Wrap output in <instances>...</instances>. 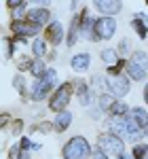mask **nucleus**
Segmentation results:
<instances>
[{
    "label": "nucleus",
    "mask_w": 148,
    "mask_h": 159,
    "mask_svg": "<svg viewBox=\"0 0 148 159\" xmlns=\"http://www.w3.org/2000/svg\"><path fill=\"white\" fill-rule=\"evenodd\" d=\"M13 87L17 89V93H19V96H21L24 100L30 96V91H28V81H25V76H24L21 72L15 74V79H13Z\"/></svg>",
    "instance_id": "b1692460"
},
{
    "label": "nucleus",
    "mask_w": 148,
    "mask_h": 159,
    "mask_svg": "<svg viewBox=\"0 0 148 159\" xmlns=\"http://www.w3.org/2000/svg\"><path fill=\"white\" fill-rule=\"evenodd\" d=\"M116 19L114 17H102L99 15L98 19H95V28H93V43H99V40H112L114 34H116Z\"/></svg>",
    "instance_id": "39448f33"
},
{
    "label": "nucleus",
    "mask_w": 148,
    "mask_h": 159,
    "mask_svg": "<svg viewBox=\"0 0 148 159\" xmlns=\"http://www.w3.org/2000/svg\"><path fill=\"white\" fill-rule=\"evenodd\" d=\"M81 36L83 34H81V28H78V15H74L70 25H68V30H66V47H74Z\"/></svg>",
    "instance_id": "dca6fc26"
},
{
    "label": "nucleus",
    "mask_w": 148,
    "mask_h": 159,
    "mask_svg": "<svg viewBox=\"0 0 148 159\" xmlns=\"http://www.w3.org/2000/svg\"><path fill=\"white\" fill-rule=\"evenodd\" d=\"M131 28H133V32L137 34L140 40H146L148 38V15L146 13H136L133 17H131Z\"/></svg>",
    "instance_id": "f8f14e48"
},
{
    "label": "nucleus",
    "mask_w": 148,
    "mask_h": 159,
    "mask_svg": "<svg viewBox=\"0 0 148 159\" xmlns=\"http://www.w3.org/2000/svg\"><path fill=\"white\" fill-rule=\"evenodd\" d=\"M114 159H133V157H131V153H123V155H116Z\"/></svg>",
    "instance_id": "a19ab883"
},
{
    "label": "nucleus",
    "mask_w": 148,
    "mask_h": 159,
    "mask_svg": "<svg viewBox=\"0 0 148 159\" xmlns=\"http://www.w3.org/2000/svg\"><path fill=\"white\" fill-rule=\"evenodd\" d=\"M25 19L32 21V24H36V25H42V28H47V25L53 21V19H51V11L47 7H30Z\"/></svg>",
    "instance_id": "9b49d317"
},
{
    "label": "nucleus",
    "mask_w": 148,
    "mask_h": 159,
    "mask_svg": "<svg viewBox=\"0 0 148 159\" xmlns=\"http://www.w3.org/2000/svg\"><path fill=\"white\" fill-rule=\"evenodd\" d=\"M32 132L49 134V132H55V127H53V121H42V123H38V125H32Z\"/></svg>",
    "instance_id": "c756f323"
},
{
    "label": "nucleus",
    "mask_w": 148,
    "mask_h": 159,
    "mask_svg": "<svg viewBox=\"0 0 148 159\" xmlns=\"http://www.w3.org/2000/svg\"><path fill=\"white\" fill-rule=\"evenodd\" d=\"M129 110H131V108L127 106L125 100H114V104L110 106V110H108L106 115H108V117H125Z\"/></svg>",
    "instance_id": "4be33fe9"
},
{
    "label": "nucleus",
    "mask_w": 148,
    "mask_h": 159,
    "mask_svg": "<svg viewBox=\"0 0 148 159\" xmlns=\"http://www.w3.org/2000/svg\"><path fill=\"white\" fill-rule=\"evenodd\" d=\"M91 159H112L110 155H108V153H106V151H102V148H93V155H91Z\"/></svg>",
    "instance_id": "f704fd0d"
},
{
    "label": "nucleus",
    "mask_w": 148,
    "mask_h": 159,
    "mask_svg": "<svg viewBox=\"0 0 148 159\" xmlns=\"http://www.w3.org/2000/svg\"><path fill=\"white\" fill-rule=\"evenodd\" d=\"M106 85H108V93H112L116 100H123L131 91V79L127 74H116V76L106 74Z\"/></svg>",
    "instance_id": "423d86ee"
},
{
    "label": "nucleus",
    "mask_w": 148,
    "mask_h": 159,
    "mask_svg": "<svg viewBox=\"0 0 148 159\" xmlns=\"http://www.w3.org/2000/svg\"><path fill=\"white\" fill-rule=\"evenodd\" d=\"M127 51H129V40L123 38V40H121V45H119V53L123 55V53H127Z\"/></svg>",
    "instance_id": "e433bc0d"
},
{
    "label": "nucleus",
    "mask_w": 148,
    "mask_h": 159,
    "mask_svg": "<svg viewBox=\"0 0 148 159\" xmlns=\"http://www.w3.org/2000/svg\"><path fill=\"white\" fill-rule=\"evenodd\" d=\"M32 2H36L34 7H47V9H49V2H51V0H32Z\"/></svg>",
    "instance_id": "58836bf2"
},
{
    "label": "nucleus",
    "mask_w": 148,
    "mask_h": 159,
    "mask_svg": "<svg viewBox=\"0 0 148 159\" xmlns=\"http://www.w3.org/2000/svg\"><path fill=\"white\" fill-rule=\"evenodd\" d=\"M87 115H89V117H91L93 121H99V119H102V115H104V110L99 108V104L95 102L93 106H89V110H87Z\"/></svg>",
    "instance_id": "7c9ffc66"
},
{
    "label": "nucleus",
    "mask_w": 148,
    "mask_h": 159,
    "mask_svg": "<svg viewBox=\"0 0 148 159\" xmlns=\"http://www.w3.org/2000/svg\"><path fill=\"white\" fill-rule=\"evenodd\" d=\"M11 32H13V36H19V38H36L40 32H45V28L32 24L28 19H13Z\"/></svg>",
    "instance_id": "0eeeda50"
},
{
    "label": "nucleus",
    "mask_w": 148,
    "mask_h": 159,
    "mask_svg": "<svg viewBox=\"0 0 148 159\" xmlns=\"http://www.w3.org/2000/svg\"><path fill=\"white\" fill-rule=\"evenodd\" d=\"M98 147L102 151H106L114 159L116 155H123L125 153V140L121 136L112 134V132H99L98 134Z\"/></svg>",
    "instance_id": "20e7f679"
},
{
    "label": "nucleus",
    "mask_w": 148,
    "mask_h": 159,
    "mask_svg": "<svg viewBox=\"0 0 148 159\" xmlns=\"http://www.w3.org/2000/svg\"><path fill=\"white\" fill-rule=\"evenodd\" d=\"M9 159H30V153L24 151L19 144H13V147L9 148Z\"/></svg>",
    "instance_id": "bb28decb"
},
{
    "label": "nucleus",
    "mask_w": 148,
    "mask_h": 159,
    "mask_svg": "<svg viewBox=\"0 0 148 159\" xmlns=\"http://www.w3.org/2000/svg\"><path fill=\"white\" fill-rule=\"evenodd\" d=\"M89 85L95 91V96H102V93H108V85H106V74H93L89 79Z\"/></svg>",
    "instance_id": "6ab92c4d"
},
{
    "label": "nucleus",
    "mask_w": 148,
    "mask_h": 159,
    "mask_svg": "<svg viewBox=\"0 0 148 159\" xmlns=\"http://www.w3.org/2000/svg\"><path fill=\"white\" fill-rule=\"evenodd\" d=\"M32 57H36V60H42L45 55H47V47H49V43L45 40V38H40V36H36V38H32Z\"/></svg>",
    "instance_id": "aec40b11"
},
{
    "label": "nucleus",
    "mask_w": 148,
    "mask_h": 159,
    "mask_svg": "<svg viewBox=\"0 0 148 159\" xmlns=\"http://www.w3.org/2000/svg\"><path fill=\"white\" fill-rule=\"evenodd\" d=\"M144 134H146V138H148V127H146V129H144Z\"/></svg>",
    "instance_id": "37998d69"
},
{
    "label": "nucleus",
    "mask_w": 148,
    "mask_h": 159,
    "mask_svg": "<svg viewBox=\"0 0 148 159\" xmlns=\"http://www.w3.org/2000/svg\"><path fill=\"white\" fill-rule=\"evenodd\" d=\"M99 60L106 64V68H110V66H114L116 61L121 60V53H119V49H114V47H106V49L99 51Z\"/></svg>",
    "instance_id": "a211bd4d"
},
{
    "label": "nucleus",
    "mask_w": 148,
    "mask_h": 159,
    "mask_svg": "<svg viewBox=\"0 0 148 159\" xmlns=\"http://www.w3.org/2000/svg\"><path fill=\"white\" fill-rule=\"evenodd\" d=\"M146 159H148V157H146Z\"/></svg>",
    "instance_id": "a18cd8bd"
},
{
    "label": "nucleus",
    "mask_w": 148,
    "mask_h": 159,
    "mask_svg": "<svg viewBox=\"0 0 148 159\" xmlns=\"http://www.w3.org/2000/svg\"><path fill=\"white\" fill-rule=\"evenodd\" d=\"M40 148H42V144H40V142H34V147H32V151H40Z\"/></svg>",
    "instance_id": "79ce46f5"
},
{
    "label": "nucleus",
    "mask_w": 148,
    "mask_h": 159,
    "mask_svg": "<svg viewBox=\"0 0 148 159\" xmlns=\"http://www.w3.org/2000/svg\"><path fill=\"white\" fill-rule=\"evenodd\" d=\"M19 147L24 148V151H32V147H34V142H32V138H28V136H24V138L19 140Z\"/></svg>",
    "instance_id": "c9c22d12"
},
{
    "label": "nucleus",
    "mask_w": 148,
    "mask_h": 159,
    "mask_svg": "<svg viewBox=\"0 0 148 159\" xmlns=\"http://www.w3.org/2000/svg\"><path fill=\"white\" fill-rule=\"evenodd\" d=\"M21 129H24V121H21V119H13V123H11V134L13 136H19V134H21Z\"/></svg>",
    "instance_id": "473e14b6"
},
{
    "label": "nucleus",
    "mask_w": 148,
    "mask_h": 159,
    "mask_svg": "<svg viewBox=\"0 0 148 159\" xmlns=\"http://www.w3.org/2000/svg\"><path fill=\"white\" fill-rule=\"evenodd\" d=\"M74 98V83L72 81H68V83H59L57 89L51 93L49 98V110L51 112H62V110H68L70 106V102Z\"/></svg>",
    "instance_id": "7ed1b4c3"
},
{
    "label": "nucleus",
    "mask_w": 148,
    "mask_h": 159,
    "mask_svg": "<svg viewBox=\"0 0 148 159\" xmlns=\"http://www.w3.org/2000/svg\"><path fill=\"white\" fill-rule=\"evenodd\" d=\"M106 127H108V132L127 140V121H125V117H108L106 119Z\"/></svg>",
    "instance_id": "4468645a"
},
{
    "label": "nucleus",
    "mask_w": 148,
    "mask_h": 159,
    "mask_svg": "<svg viewBox=\"0 0 148 159\" xmlns=\"http://www.w3.org/2000/svg\"><path fill=\"white\" fill-rule=\"evenodd\" d=\"M125 66H127V60H125V57H121V60L116 61L114 66H110V68H106V74H110V76H116V74H123L121 70H123Z\"/></svg>",
    "instance_id": "c85d7f7f"
},
{
    "label": "nucleus",
    "mask_w": 148,
    "mask_h": 159,
    "mask_svg": "<svg viewBox=\"0 0 148 159\" xmlns=\"http://www.w3.org/2000/svg\"><path fill=\"white\" fill-rule=\"evenodd\" d=\"M70 68H72L74 72H78V74L87 72V70L91 68V53H87V51L76 53L72 60H70Z\"/></svg>",
    "instance_id": "ddd939ff"
},
{
    "label": "nucleus",
    "mask_w": 148,
    "mask_h": 159,
    "mask_svg": "<svg viewBox=\"0 0 148 159\" xmlns=\"http://www.w3.org/2000/svg\"><path fill=\"white\" fill-rule=\"evenodd\" d=\"M57 89V72L55 68H49L40 79H34L30 87V100L32 102H45L51 98V93Z\"/></svg>",
    "instance_id": "f257e3e1"
},
{
    "label": "nucleus",
    "mask_w": 148,
    "mask_h": 159,
    "mask_svg": "<svg viewBox=\"0 0 148 159\" xmlns=\"http://www.w3.org/2000/svg\"><path fill=\"white\" fill-rule=\"evenodd\" d=\"M127 60H129V61H133V64H137L140 68H144V70L148 72V53H146V51H142V49L131 51Z\"/></svg>",
    "instance_id": "5701e85b"
},
{
    "label": "nucleus",
    "mask_w": 148,
    "mask_h": 159,
    "mask_svg": "<svg viewBox=\"0 0 148 159\" xmlns=\"http://www.w3.org/2000/svg\"><path fill=\"white\" fill-rule=\"evenodd\" d=\"M32 64H34V57H30V55H21V57L17 60V70H19V72H30Z\"/></svg>",
    "instance_id": "cd10ccee"
},
{
    "label": "nucleus",
    "mask_w": 148,
    "mask_h": 159,
    "mask_svg": "<svg viewBox=\"0 0 148 159\" xmlns=\"http://www.w3.org/2000/svg\"><path fill=\"white\" fill-rule=\"evenodd\" d=\"M125 74L133 81V83H142V81H146L148 79V72L144 70V68H140L137 64H133V61L127 60V66H125Z\"/></svg>",
    "instance_id": "f3484780"
},
{
    "label": "nucleus",
    "mask_w": 148,
    "mask_h": 159,
    "mask_svg": "<svg viewBox=\"0 0 148 159\" xmlns=\"http://www.w3.org/2000/svg\"><path fill=\"white\" fill-rule=\"evenodd\" d=\"M28 2H30V0H7V9H11V11L24 9V7H28Z\"/></svg>",
    "instance_id": "2f4dec72"
},
{
    "label": "nucleus",
    "mask_w": 148,
    "mask_h": 159,
    "mask_svg": "<svg viewBox=\"0 0 148 159\" xmlns=\"http://www.w3.org/2000/svg\"><path fill=\"white\" fill-rule=\"evenodd\" d=\"M4 43H7V55L13 57V55H15V49H17V40H15V38H7Z\"/></svg>",
    "instance_id": "72a5a7b5"
},
{
    "label": "nucleus",
    "mask_w": 148,
    "mask_h": 159,
    "mask_svg": "<svg viewBox=\"0 0 148 159\" xmlns=\"http://www.w3.org/2000/svg\"><path fill=\"white\" fill-rule=\"evenodd\" d=\"M9 121H11V115H9V112H2V117H0V125H2V127H7Z\"/></svg>",
    "instance_id": "4c0bfd02"
},
{
    "label": "nucleus",
    "mask_w": 148,
    "mask_h": 159,
    "mask_svg": "<svg viewBox=\"0 0 148 159\" xmlns=\"http://www.w3.org/2000/svg\"><path fill=\"white\" fill-rule=\"evenodd\" d=\"M91 155H93V148L85 136H72L62 147L63 159H91Z\"/></svg>",
    "instance_id": "f03ea898"
},
{
    "label": "nucleus",
    "mask_w": 148,
    "mask_h": 159,
    "mask_svg": "<svg viewBox=\"0 0 148 159\" xmlns=\"http://www.w3.org/2000/svg\"><path fill=\"white\" fill-rule=\"evenodd\" d=\"M95 19H98V17H93V15H91V11L83 7V11L78 13V28H81V34H83V38L93 40V28H95Z\"/></svg>",
    "instance_id": "9d476101"
},
{
    "label": "nucleus",
    "mask_w": 148,
    "mask_h": 159,
    "mask_svg": "<svg viewBox=\"0 0 148 159\" xmlns=\"http://www.w3.org/2000/svg\"><path fill=\"white\" fill-rule=\"evenodd\" d=\"M142 98H144V102L148 104V81H146V85H144V91H142Z\"/></svg>",
    "instance_id": "ea45409f"
},
{
    "label": "nucleus",
    "mask_w": 148,
    "mask_h": 159,
    "mask_svg": "<svg viewBox=\"0 0 148 159\" xmlns=\"http://www.w3.org/2000/svg\"><path fill=\"white\" fill-rule=\"evenodd\" d=\"M74 121V115L72 110H62V112H57L55 115V119H53V127H55V132L57 134H63Z\"/></svg>",
    "instance_id": "2eb2a0df"
},
{
    "label": "nucleus",
    "mask_w": 148,
    "mask_h": 159,
    "mask_svg": "<svg viewBox=\"0 0 148 159\" xmlns=\"http://www.w3.org/2000/svg\"><path fill=\"white\" fill-rule=\"evenodd\" d=\"M93 9L102 17H114L123 11V0H93Z\"/></svg>",
    "instance_id": "1a4fd4ad"
},
{
    "label": "nucleus",
    "mask_w": 148,
    "mask_h": 159,
    "mask_svg": "<svg viewBox=\"0 0 148 159\" xmlns=\"http://www.w3.org/2000/svg\"><path fill=\"white\" fill-rule=\"evenodd\" d=\"M144 2H146V4H148V0H144Z\"/></svg>",
    "instance_id": "c03bdc74"
},
{
    "label": "nucleus",
    "mask_w": 148,
    "mask_h": 159,
    "mask_svg": "<svg viewBox=\"0 0 148 159\" xmlns=\"http://www.w3.org/2000/svg\"><path fill=\"white\" fill-rule=\"evenodd\" d=\"M131 157L133 159H146L148 157V144L146 142H136V144H131Z\"/></svg>",
    "instance_id": "393cba45"
},
{
    "label": "nucleus",
    "mask_w": 148,
    "mask_h": 159,
    "mask_svg": "<svg viewBox=\"0 0 148 159\" xmlns=\"http://www.w3.org/2000/svg\"><path fill=\"white\" fill-rule=\"evenodd\" d=\"M42 34H45L42 38L49 43L51 47H59L63 40H66V28L62 25V21L53 19V21H51V24L45 28V32H42Z\"/></svg>",
    "instance_id": "6e6552de"
},
{
    "label": "nucleus",
    "mask_w": 148,
    "mask_h": 159,
    "mask_svg": "<svg viewBox=\"0 0 148 159\" xmlns=\"http://www.w3.org/2000/svg\"><path fill=\"white\" fill-rule=\"evenodd\" d=\"M47 70H49L47 61H45V60H36V57H34V64H32V68H30V74H32L34 79H40Z\"/></svg>",
    "instance_id": "a878e982"
},
{
    "label": "nucleus",
    "mask_w": 148,
    "mask_h": 159,
    "mask_svg": "<svg viewBox=\"0 0 148 159\" xmlns=\"http://www.w3.org/2000/svg\"><path fill=\"white\" fill-rule=\"evenodd\" d=\"M129 115L133 117V121L142 127V129H146L148 127V110L142 108V106H133V108L129 110Z\"/></svg>",
    "instance_id": "412c9836"
}]
</instances>
